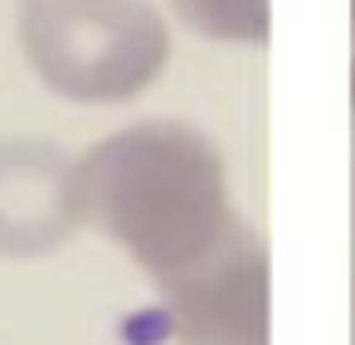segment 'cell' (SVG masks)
Listing matches in <instances>:
<instances>
[{"mask_svg":"<svg viewBox=\"0 0 355 345\" xmlns=\"http://www.w3.org/2000/svg\"><path fill=\"white\" fill-rule=\"evenodd\" d=\"M78 185L83 224L156 282L190 272L239 229L219 146L175 117L132 122L88 146L78 156Z\"/></svg>","mask_w":355,"mask_h":345,"instance_id":"6da1fadb","label":"cell"},{"mask_svg":"<svg viewBox=\"0 0 355 345\" xmlns=\"http://www.w3.org/2000/svg\"><path fill=\"white\" fill-rule=\"evenodd\" d=\"M20 54L64 103L117 107L161 83L171 25L151 0H20Z\"/></svg>","mask_w":355,"mask_h":345,"instance_id":"7a4b0ae2","label":"cell"},{"mask_svg":"<svg viewBox=\"0 0 355 345\" xmlns=\"http://www.w3.org/2000/svg\"><path fill=\"white\" fill-rule=\"evenodd\" d=\"M161 287L175 345H268V253L243 224Z\"/></svg>","mask_w":355,"mask_h":345,"instance_id":"3957f363","label":"cell"},{"mask_svg":"<svg viewBox=\"0 0 355 345\" xmlns=\"http://www.w3.org/2000/svg\"><path fill=\"white\" fill-rule=\"evenodd\" d=\"M78 229H88L78 161L49 136H0V258H49Z\"/></svg>","mask_w":355,"mask_h":345,"instance_id":"277c9868","label":"cell"},{"mask_svg":"<svg viewBox=\"0 0 355 345\" xmlns=\"http://www.w3.org/2000/svg\"><path fill=\"white\" fill-rule=\"evenodd\" d=\"M175 20L214 44H268V0H171Z\"/></svg>","mask_w":355,"mask_h":345,"instance_id":"5b68a950","label":"cell"},{"mask_svg":"<svg viewBox=\"0 0 355 345\" xmlns=\"http://www.w3.org/2000/svg\"><path fill=\"white\" fill-rule=\"evenodd\" d=\"M350 103H355V0H350Z\"/></svg>","mask_w":355,"mask_h":345,"instance_id":"8992f818","label":"cell"}]
</instances>
